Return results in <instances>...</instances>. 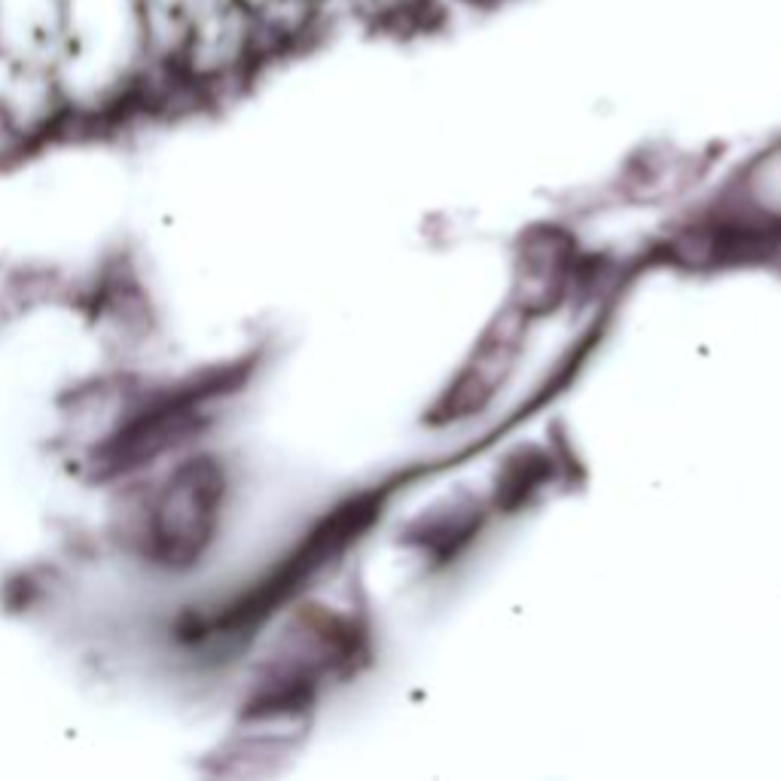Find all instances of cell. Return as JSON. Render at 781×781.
Here are the masks:
<instances>
[{
	"label": "cell",
	"mask_w": 781,
	"mask_h": 781,
	"mask_svg": "<svg viewBox=\"0 0 781 781\" xmlns=\"http://www.w3.org/2000/svg\"><path fill=\"white\" fill-rule=\"evenodd\" d=\"M217 489V476L208 461H190L168 479L165 492L156 498L150 528L162 559L171 562L199 553L214 522Z\"/></svg>",
	"instance_id": "obj_1"
}]
</instances>
